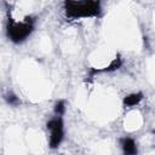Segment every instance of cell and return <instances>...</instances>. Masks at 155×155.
I'll return each instance as SVG.
<instances>
[{
  "label": "cell",
  "instance_id": "277c9868",
  "mask_svg": "<svg viewBox=\"0 0 155 155\" xmlns=\"http://www.w3.org/2000/svg\"><path fill=\"white\" fill-rule=\"evenodd\" d=\"M122 64H124L122 57H121L120 54H116L115 58H113L108 65H105V67H103V68H90V69H88V74H87L88 80L91 81V80H92L96 75H98V74L114 73V71L119 70V69L122 67Z\"/></svg>",
  "mask_w": 155,
  "mask_h": 155
},
{
  "label": "cell",
  "instance_id": "3957f363",
  "mask_svg": "<svg viewBox=\"0 0 155 155\" xmlns=\"http://www.w3.org/2000/svg\"><path fill=\"white\" fill-rule=\"evenodd\" d=\"M47 131V144L51 150H57L64 140L65 137V126H64V116L54 115L50 117L45 124Z\"/></svg>",
  "mask_w": 155,
  "mask_h": 155
},
{
  "label": "cell",
  "instance_id": "6da1fadb",
  "mask_svg": "<svg viewBox=\"0 0 155 155\" xmlns=\"http://www.w3.org/2000/svg\"><path fill=\"white\" fill-rule=\"evenodd\" d=\"M38 18L33 15H27L22 19H16L7 11L5 22V35L15 45H21L25 42L31 34L35 31Z\"/></svg>",
  "mask_w": 155,
  "mask_h": 155
},
{
  "label": "cell",
  "instance_id": "8992f818",
  "mask_svg": "<svg viewBox=\"0 0 155 155\" xmlns=\"http://www.w3.org/2000/svg\"><path fill=\"white\" fill-rule=\"evenodd\" d=\"M144 98V94L143 92H133V93H130L127 96L124 97L122 99V107L124 108H132V107H136L138 105Z\"/></svg>",
  "mask_w": 155,
  "mask_h": 155
},
{
  "label": "cell",
  "instance_id": "7a4b0ae2",
  "mask_svg": "<svg viewBox=\"0 0 155 155\" xmlns=\"http://www.w3.org/2000/svg\"><path fill=\"white\" fill-rule=\"evenodd\" d=\"M62 5L64 17L68 22L99 18L103 15V7L99 0H65Z\"/></svg>",
  "mask_w": 155,
  "mask_h": 155
},
{
  "label": "cell",
  "instance_id": "52a82bcc",
  "mask_svg": "<svg viewBox=\"0 0 155 155\" xmlns=\"http://www.w3.org/2000/svg\"><path fill=\"white\" fill-rule=\"evenodd\" d=\"M2 98H4V101L6 102L7 105H11V107H13V108L19 107V105L22 104V101L19 99V97H18L15 92H12V91H7V92L2 96Z\"/></svg>",
  "mask_w": 155,
  "mask_h": 155
},
{
  "label": "cell",
  "instance_id": "5b68a950",
  "mask_svg": "<svg viewBox=\"0 0 155 155\" xmlns=\"http://www.w3.org/2000/svg\"><path fill=\"white\" fill-rule=\"evenodd\" d=\"M119 145L122 155H138V143L134 138L128 136H122L119 138Z\"/></svg>",
  "mask_w": 155,
  "mask_h": 155
},
{
  "label": "cell",
  "instance_id": "ba28073f",
  "mask_svg": "<svg viewBox=\"0 0 155 155\" xmlns=\"http://www.w3.org/2000/svg\"><path fill=\"white\" fill-rule=\"evenodd\" d=\"M67 111V103L64 99H58L54 102L53 104V114L54 115H61V116H64Z\"/></svg>",
  "mask_w": 155,
  "mask_h": 155
}]
</instances>
